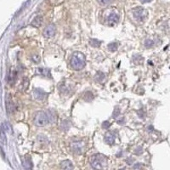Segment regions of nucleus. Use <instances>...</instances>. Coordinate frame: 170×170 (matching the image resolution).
Here are the masks:
<instances>
[{
	"label": "nucleus",
	"mask_w": 170,
	"mask_h": 170,
	"mask_svg": "<svg viewBox=\"0 0 170 170\" xmlns=\"http://www.w3.org/2000/svg\"><path fill=\"white\" fill-rule=\"evenodd\" d=\"M111 1H112V0H98L99 4H100V5H103V6H105V5H107L108 4H110V3H111Z\"/></svg>",
	"instance_id": "18"
},
{
	"label": "nucleus",
	"mask_w": 170,
	"mask_h": 170,
	"mask_svg": "<svg viewBox=\"0 0 170 170\" xmlns=\"http://www.w3.org/2000/svg\"><path fill=\"white\" fill-rule=\"evenodd\" d=\"M108 24L110 26L116 25V23L119 21V16L116 13H112L107 18Z\"/></svg>",
	"instance_id": "6"
},
{
	"label": "nucleus",
	"mask_w": 170,
	"mask_h": 170,
	"mask_svg": "<svg viewBox=\"0 0 170 170\" xmlns=\"http://www.w3.org/2000/svg\"><path fill=\"white\" fill-rule=\"evenodd\" d=\"M111 126V123L108 122V121H106V122H104L103 123H102V128L105 129H109V127Z\"/></svg>",
	"instance_id": "19"
},
{
	"label": "nucleus",
	"mask_w": 170,
	"mask_h": 170,
	"mask_svg": "<svg viewBox=\"0 0 170 170\" xmlns=\"http://www.w3.org/2000/svg\"><path fill=\"white\" fill-rule=\"evenodd\" d=\"M32 61H33L34 63H39V61H41V58H40L39 54H33V56H32Z\"/></svg>",
	"instance_id": "16"
},
{
	"label": "nucleus",
	"mask_w": 170,
	"mask_h": 170,
	"mask_svg": "<svg viewBox=\"0 0 170 170\" xmlns=\"http://www.w3.org/2000/svg\"><path fill=\"white\" fill-rule=\"evenodd\" d=\"M91 165L95 168H102L106 165V159L103 155L98 154L96 156H94L92 158Z\"/></svg>",
	"instance_id": "2"
},
{
	"label": "nucleus",
	"mask_w": 170,
	"mask_h": 170,
	"mask_svg": "<svg viewBox=\"0 0 170 170\" xmlns=\"http://www.w3.org/2000/svg\"><path fill=\"white\" fill-rule=\"evenodd\" d=\"M141 3H143V4H145V3H149V2H151V0H141Z\"/></svg>",
	"instance_id": "22"
},
{
	"label": "nucleus",
	"mask_w": 170,
	"mask_h": 170,
	"mask_svg": "<svg viewBox=\"0 0 170 170\" xmlns=\"http://www.w3.org/2000/svg\"><path fill=\"white\" fill-rule=\"evenodd\" d=\"M153 45H154V43L152 40H150V39L145 40V46L146 47V48H151V47H152Z\"/></svg>",
	"instance_id": "17"
},
{
	"label": "nucleus",
	"mask_w": 170,
	"mask_h": 170,
	"mask_svg": "<svg viewBox=\"0 0 170 170\" xmlns=\"http://www.w3.org/2000/svg\"><path fill=\"white\" fill-rule=\"evenodd\" d=\"M105 141L106 142L109 144V145H113L114 142H115V138L112 135L111 133H108L106 134V137H105Z\"/></svg>",
	"instance_id": "10"
},
{
	"label": "nucleus",
	"mask_w": 170,
	"mask_h": 170,
	"mask_svg": "<svg viewBox=\"0 0 170 170\" xmlns=\"http://www.w3.org/2000/svg\"><path fill=\"white\" fill-rule=\"evenodd\" d=\"M48 123H49V118H48V116L45 113L43 112H37L36 116H35V118H34L35 125L39 126V127H43V126H45Z\"/></svg>",
	"instance_id": "3"
},
{
	"label": "nucleus",
	"mask_w": 170,
	"mask_h": 170,
	"mask_svg": "<svg viewBox=\"0 0 170 170\" xmlns=\"http://www.w3.org/2000/svg\"><path fill=\"white\" fill-rule=\"evenodd\" d=\"M42 22H43V17L41 16H37L34 18L33 21H32L31 25L34 27H39L42 25Z\"/></svg>",
	"instance_id": "9"
},
{
	"label": "nucleus",
	"mask_w": 170,
	"mask_h": 170,
	"mask_svg": "<svg viewBox=\"0 0 170 170\" xmlns=\"http://www.w3.org/2000/svg\"><path fill=\"white\" fill-rule=\"evenodd\" d=\"M72 149L75 152H81L83 151V146H82V143L81 142H74L73 143V147Z\"/></svg>",
	"instance_id": "12"
},
{
	"label": "nucleus",
	"mask_w": 170,
	"mask_h": 170,
	"mask_svg": "<svg viewBox=\"0 0 170 170\" xmlns=\"http://www.w3.org/2000/svg\"><path fill=\"white\" fill-rule=\"evenodd\" d=\"M138 150H139V151H135V152H136L137 154H141V152H142V150H141V147H139V148H138Z\"/></svg>",
	"instance_id": "21"
},
{
	"label": "nucleus",
	"mask_w": 170,
	"mask_h": 170,
	"mask_svg": "<svg viewBox=\"0 0 170 170\" xmlns=\"http://www.w3.org/2000/svg\"><path fill=\"white\" fill-rule=\"evenodd\" d=\"M89 43H90V44H91L93 47H95V48L100 47V45L101 44V42L97 40V39H90Z\"/></svg>",
	"instance_id": "14"
},
{
	"label": "nucleus",
	"mask_w": 170,
	"mask_h": 170,
	"mask_svg": "<svg viewBox=\"0 0 170 170\" xmlns=\"http://www.w3.org/2000/svg\"><path fill=\"white\" fill-rule=\"evenodd\" d=\"M108 50H110V51H112V52H114V51H116L117 50V47H118V44L116 43H109L108 44Z\"/></svg>",
	"instance_id": "13"
},
{
	"label": "nucleus",
	"mask_w": 170,
	"mask_h": 170,
	"mask_svg": "<svg viewBox=\"0 0 170 170\" xmlns=\"http://www.w3.org/2000/svg\"><path fill=\"white\" fill-rule=\"evenodd\" d=\"M133 14L134 18L140 21H144L145 18L146 17V16H147V12H146V10L144 9L143 8H141V7H136L135 9H134Z\"/></svg>",
	"instance_id": "4"
},
{
	"label": "nucleus",
	"mask_w": 170,
	"mask_h": 170,
	"mask_svg": "<svg viewBox=\"0 0 170 170\" xmlns=\"http://www.w3.org/2000/svg\"><path fill=\"white\" fill-rule=\"evenodd\" d=\"M61 168H64V169H71V168H73L72 163H71V161H69V160H65V161L61 162Z\"/></svg>",
	"instance_id": "11"
},
{
	"label": "nucleus",
	"mask_w": 170,
	"mask_h": 170,
	"mask_svg": "<svg viewBox=\"0 0 170 170\" xmlns=\"http://www.w3.org/2000/svg\"><path fill=\"white\" fill-rule=\"evenodd\" d=\"M55 33V26L53 24L48 26L43 31V36L45 37H53Z\"/></svg>",
	"instance_id": "5"
},
{
	"label": "nucleus",
	"mask_w": 170,
	"mask_h": 170,
	"mask_svg": "<svg viewBox=\"0 0 170 170\" xmlns=\"http://www.w3.org/2000/svg\"><path fill=\"white\" fill-rule=\"evenodd\" d=\"M119 113H120V110L118 108H116V110L114 111V112H113V118H116V116H118Z\"/></svg>",
	"instance_id": "20"
},
{
	"label": "nucleus",
	"mask_w": 170,
	"mask_h": 170,
	"mask_svg": "<svg viewBox=\"0 0 170 170\" xmlns=\"http://www.w3.org/2000/svg\"><path fill=\"white\" fill-rule=\"evenodd\" d=\"M34 97L38 100H43L45 98L46 94L43 90H42L40 88H35L33 90Z\"/></svg>",
	"instance_id": "7"
},
{
	"label": "nucleus",
	"mask_w": 170,
	"mask_h": 170,
	"mask_svg": "<svg viewBox=\"0 0 170 170\" xmlns=\"http://www.w3.org/2000/svg\"><path fill=\"white\" fill-rule=\"evenodd\" d=\"M37 73L43 77H50V70L47 68H43V67H38L37 69Z\"/></svg>",
	"instance_id": "8"
},
{
	"label": "nucleus",
	"mask_w": 170,
	"mask_h": 170,
	"mask_svg": "<svg viewBox=\"0 0 170 170\" xmlns=\"http://www.w3.org/2000/svg\"><path fill=\"white\" fill-rule=\"evenodd\" d=\"M94 99V95L91 92H86L84 94V100H87V101H90Z\"/></svg>",
	"instance_id": "15"
},
{
	"label": "nucleus",
	"mask_w": 170,
	"mask_h": 170,
	"mask_svg": "<svg viewBox=\"0 0 170 170\" xmlns=\"http://www.w3.org/2000/svg\"><path fill=\"white\" fill-rule=\"evenodd\" d=\"M71 66L75 70H82L85 67V57L82 53L76 52L71 59Z\"/></svg>",
	"instance_id": "1"
}]
</instances>
